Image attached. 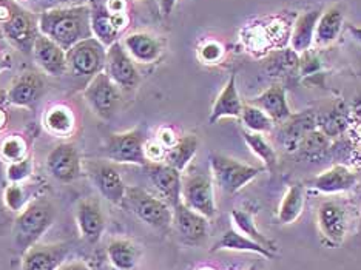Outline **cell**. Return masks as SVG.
Returning a JSON list of instances; mask_svg holds the SVG:
<instances>
[{
  "label": "cell",
  "instance_id": "40",
  "mask_svg": "<svg viewBox=\"0 0 361 270\" xmlns=\"http://www.w3.org/2000/svg\"><path fill=\"white\" fill-rule=\"evenodd\" d=\"M176 4H178V0H159V8H161L162 16L169 18V16L173 13Z\"/></svg>",
  "mask_w": 361,
  "mask_h": 270
},
{
  "label": "cell",
  "instance_id": "32",
  "mask_svg": "<svg viewBox=\"0 0 361 270\" xmlns=\"http://www.w3.org/2000/svg\"><path fill=\"white\" fill-rule=\"evenodd\" d=\"M75 114L63 105H56V107L48 110L44 116L47 132H50L54 136H70L75 130Z\"/></svg>",
  "mask_w": 361,
  "mask_h": 270
},
{
  "label": "cell",
  "instance_id": "4",
  "mask_svg": "<svg viewBox=\"0 0 361 270\" xmlns=\"http://www.w3.org/2000/svg\"><path fill=\"white\" fill-rule=\"evenodd\" d=\"M210 168L213 181L227 195L241 192L261 173V168L221 153H210Z\"/></svg>",
  "mask_w": 361,
  "mask_h": 270
},
{
  "label": "cell",
  "instance_id": "12",
  "mask_svg": "<svg viewBox=\"0 0 361 270\" xmlns=\"http://www.w3.org/2000/svg\"><path fill=\"white\" fill-rule=\"evenodd\" d=\"M104 71L113 80V84L124 92H133L141 82V76H139L133 59L119 40L106 48Z\"/></svg>",
  "mask_w": 361,
  "mask_h": 270
},
{
  "label": "cell",
  "instance_id": "37",
  "mask_svg": "<svg viewBox=\"0 0 361 270\" xmlns=\"http://www.w3.org/2000/svg\"><path fill=\"white\" fill-rule=\"evenodd\" d=\"M4 201L6 204V207L11 211H18V214H20V211L28 206V192L22 184H10L5 189Z\"/></svg>",
  "mask_w": 361,
  "mask_h": 270
},
{
  "label": "cell",
  "instance_id": "38",
  "mask_svg": "<svg viewBox=\"0 0 361 270\" xmlns=\"http://www.w3.org/2000/svg\"><path fill=\"white\" fill-rule=\"evenodd\" d=\"M223 57V47L218 42H207L201 48V59L207 63H215Z\"/></svg>",
  "mask_w": 361,
  "mask_h": 270
},
{
  "label": "cell",
  "instance_id": "27",
  "mask_svg": "<svg viewBox=\"0 0 361 270\" xmlns=\"http://www.w3.org/2000/svg\"><path fill=\"white\" fill-rule=\"evenodd\" d=\"M221 250L257 253V255L266 258V259H272L275 257L274 252H270L269 249L262 247L261 244L252 241L245 235L238 232L236 228H228V231L223 236H221V238L215 244H213V247L210 249L212 253L221 252Z\"/></svg>",
  "mask_w": 361,
  "mask_h": 270
},
{
  "label": "cell",
  "instance_id": "3",
  "mask_svg": "<svg viewBox=\"0 0 361 270\" xmlns=\"http://www.w3.org/2000/svg\"><path fill=\"white\" fill-rule=\"evenodd\" d=\"M124 204L137 219L159 232H169L173 226V209L162 198H158L139 187H127Z\"/></svg>",
  "mask_w": 361,
  "mask_h": 270
},
{
  "label": "cell",
  "instance_id": "9",
  "mask_svg": "<svg viewBox=\"0 0 361 270\" xmlns=\"http://www.w3.org/2000/svg\"><path fill=\"white\" fill-rule=\"evenodd\" d=\"M88 6L93 36L106 48L118 42L121 32L128 25L127 13H111L105 0H90Z\"/></svg>",
  "mask_w": 361,
  "mask_h": 270
},
{
  "label": "cell",
  "instance_id": "16",
  "mask_svg": "<svg viewBox=\"0 0 361 270\" xmlns=\"http://www.w3.org/2000/svg\"><path fill=\"white\" fill-rule=\"evenodd\" d=\"M45 94V80L37 71H23L6 92V102L14 107L36 110Z\"/></svg>",
  "mask_w": 361,
  "mask_h": 270
},
{
  "label": "cell",
  "instance_id": "2",
  "mask_svg": "<svg viewBox=\"0 0 361 270\" xmlns=\"http://www.w3.org/2000/svg\"><path fill=\"white\" fill-rule=\"evenodd\" d=\"M56 219V207L51 201L37 200L23 209L14 224V244L22 252H27L37 244L48 232Z\"/></svg>",
  "mask_w": 361,
  "mask_h": 270
},
{
  "label": "cell",
  "instance_id": "31",
  "mask_svg": "<svg viewBox=\"0 0 361 270\" xmlns=\"http://www.w3.org/2000/svg\"><path fill=\"white\" fill-rule=\"evenodd\" d=\"M231 216H232V223L235 224L238 232L245 235L252 241L261 244L262 247L276 253V244L272 240H269L264 233L259 232L255 219H253V214L243 209H233Z\"/></svg>",
  "mask_w": 361,
  "mask_h": 270
},
{
  "label": "cell",
  "instance_id": "41",
  "mask_svg": "<svg viewBox=\"0 0 361 270\" xmlns=\"http://www.w3.org/2000/svg\"><path fill=\"white\" fill-rule=\"evenodd\" d=\"M50 2L53 6L51 8H63V6H78V5H84L82 2L84 0H47Z\"/></svg>",
  "mask_w": 361,
  "mask_h": 270
},
{
  "label": "cell",
  "instance_id": "21",
  "mask_svg": "<svg viewBox=\"0 0 361 270\" xmlns=\"http://www.w3.org/2000/svg\"><path fill=\"white\" fill-rule=\"evenodd\" d=\"M76 223L82 238L87 243H99L105 231V216L101 202L94 198L79 201L76 207Z\"/></svg>",
  "mask_w": 361,
  "mask_h": 270
},
{
  "label": "cell",
  "instance_id": "39",
  "mask_svg": "<svg viewBox=\"0 0 361 270\" xmlns=\"http://www.w3.org/2000/svg\"><path fill=\"white\" fill-rule=\"evenodd\" d=\"M176 136H175V133L171 132V130H169V128H162L161 130V133H159V144L164 147V149H170L171 145H173L175 142H176Z\"/></svg>",
  "mask_w": 361,
  "mask_h": 270
},
{
  "label": "cell",
  "instance_id": "14",
  "mask_svg": "<svg viewBox=\"0 0 361 270\" xmlns=\"http://www.w3.org/2000/svg\"><path fill=\"white\" fill-rule=\"evenodd\" d=\"M144 170L156 192L159 193V198L166 201L171 209H175L183 201V196H180V192H183V176H180V171L170 167L164 161L147 162Z\"/></svg>",
  "mask_w": 361,
  "mask_h": 270
},
{
  "label": "cell",
  "instance_id": "43",
  "mask_svg": "<svg viewBox=\"0 0 361 270\" xmlns=\"http://www.w3.org/2000/svg\"><path fill=\"white\" fill-rule=\"evenodd\" d=\"M349 32L354 40L361 45V27H355V25H349Z\"/></svg>",
  "mask_w": 361,
  "mask_h": 270
},
{
  "label": "cell",
  "instance_id": "11",
  "mask_svg": "<svg viewBox=\"0 0 361 270\" xmlns=\"http://www.w3.org/2000/svg\"><path fill=\"white\" fill-rule=\"evenodd\" d=\"M0 27L8 42L23 53H32L35 40L39 35V25L35 16L13 4L10 16L0 23Z\"/></svg>",
  "mask_w": 361,
  "mask_h": 270
},
{
  "label": "cell",
  "instance_id": "35",
  "mask_svg": "<svg viewBox=\"0 0 361 270\" xmlns=\"http://www.w3.org/2000/svg\"><path fill=\"white\" fill-rule=\"evenodd\" d=\"M28 149L25 139L20 136H10L0 144V158L8 164L25 158Z\"/></svg>",
  "mask_w": 361,
  "mask_h": 270
},
{
  "label": "cell",
  "instance_id": "5",
  "mask_svg": "<svg viewBox=\"0 0 361 270\" xmlns=\"http://www.w3.org/2000/svg\"><path fill=\"white\" fill-rule=\"evenodd\" d=\"M106 47L94 36L80 40L67 51L68 71L76 78H94L104 71Z\"/></svg>",
  "mask_w": 361,
  "mask_h": 270
},
{
  "label": "cell",
  "instance_id": "10",
  "mask_svg": "<svg viewBox=\"0 0 361 270\" xmlns=\"http://www.w3.org/2000/svg\"><path fill=\"white\" fill-rule=\"evenodd\" d=\"M84 99L96 116L101 119H111L118 111L121 93L113 80L106 76V73L102 71L88 82L84 90Z\"/></svg>",
  "mask_w": 361,
  "mask_h": 270
},
{
  "label": "cell",
  "instance_id": "13",
  "mask_svg": "<svg viewBox=\"0 0 361 270\" xmlns=\"http://www.w3.org/2000/svg\"><path fill=\"white\" fill-rule=\"evenodd\" d=\"M85 171L102 198L111 204H124L127 185L116 167L104 161H90L85 164Z\"/></svg>",
  "mask_w": 361,
  "mask_h": 270
},
{
  "label": "cell",
  "instance_id": "25",
  "mask_svg": "<svg viewBox=\"0 0 361 270\" xmlns=\"http://www.w3.org/2000/svg\"><path fill=\"white\" fill-rule=\"evenodd\" d=\"M127 53L131 59L139 63H153L162 54V44L159 39L149 35V32H133L124 39Z\"/></svg>",
  "mask_w": 361,
  "mask_h": 270
},
{
  "label": "cell",
  "instance_id": "23",
  "mask_svg": "<svg viewBox=\"0 0 361 270\" xmlns=\"http://www.w3.org/2000/svg\"><path fill=\"white\" fill-rule=\"evenodd\" d=\"M243 107H244V104L241 101L240 93H238L236 79H235V76H231V79L227 80V84L218 94L215 104H213L210 116H209V124H212V125L216 124L218 121L224 119V118L240 119Z\"/></svg>",
  "mask_w": 361,
  "mask_h": 270
},
{
  "label": "cell",
  "instance_id": "18",
  "mask_svg": "<svg viewBox=\"0 0 361 270\" xmlns=\"http://www.w3.org/2000/svg\"><path fill=\"white\" fill-rule=\"evenodd\" d=\"M22 270H59L68 258L70 245L57 244H35L23 252Z\"/></svg>",
  "mask_w": 361,
  "mask_h": 270
},
{
  "label": "cell",
  "instance_id": "20",
  "mask_svg": "<svg viewBox=\"0 0 361 270\" xmlns=\"http://www.w3.org/2000/svg\"><path fill=\"white\" fill-rule=\"evenodd\" d=\"M358 176L354 170H350L344 164H335L322 173H318L309 181L312 189L323 195H338L354 189Z\"/></svg>",
  "mask_w": 361,
  "mask_h": 270
},
{
  "label": "cell",
  "instance_id": "42",
  "mask_svg": "<svg viewBox=\"0 0 361 270\" xmlns=\"http://www.w3.org/2000/svg\"><path fill=\"white\" fill-rule=\"evenodd\" d=\"M59 270H92L82 261H73V263H65Z\"/></svg>",
  "mask_w": 361,
  "mask_h": 270
},
{
  "label": "cell",
  "instance_id": "22",
  "mask_svg": "<svg viewBox=\"0 0 361 270\" xmlns=\"http://www.w3.org/2000/svg\"><path fill=\"white\" fill-rule=\"evenodd\" d=\"M255 107L261 109L267 116L274 121V124H286L292 118V110L287 102L286 90L281 85L269 87L249 102Z\"/></svg>",
  "mask_w": 361,
  "mask_h": 270
},
{
  "label": "cell",
  "instance_id": "15",
  "mask_svg": "<svg viewBox=\"0 0 361 270\" xmlns=\"http://www.w3.org/2000/svg\"><path fill=\"white\" fill-rule=\"evenodd\" d=\"M47 170L56 181L68 184L82 175V159L75 144L56 145L47 157Z\"/></svg>",
  "mask_w": 361,
  "mask_h": 270
},
{
  "label": "cell",
  "instance_id": "28",
  "mask_svg": "<svg viewBox=\"0 0 361 270\" xmlns=\"http://www.w3.org/2000/svg\"><path fill=\"white\" fill-rule=\"evenodd\" d=\"M306 206V185L301 183L290 184L286 190L283 200L278 207V223L280 224H293L297 221Z\"/></svg>",
  "mask_w": 361,
  "mask_h": 270
},
{
  "label": "cell",
  "instance_id": "30",
  "mask_svg": "<svg viewBox=\"0 0 361 270\" xmlns=\"http://www.w3.org/2000/svg\"><path fill=\"white\" fill-rule=\"evenodd\" d=\"M106 257L116 270H133L139 263L141 252L128 240H113L106 247Z\"/></svg>",
  "mask_w": 361,
  "mask_h": 270
},
{
  "label": "cell",
  "instance_id": "1",
  "mask_svg": "<svg viewBox=\"0 0 361 270\" xmlns=\"http://www.w3.org/2000/svg\"><path fill=\"white\" fill-rule=\"evenodd\" d=\"M37 25L40 35L50 37L65 51L93 36L88 5L50 8L39 14Z\"/></svg>",
  "mask_w": 361,
  "mask_h": 270
},
{
  "label": "cell",
  "instance_id": "45",
  "mask_svg": "<svg viewBox=\"0 0 361 270\" xmlns=\"http://www.w3.org/2000/svg\"><path fill=\"white\" fill-rule=\"evenodd\" d=\"M6 102V92H0V105Z\"/></svg>",
  "mask_w": 361,
  "mask_h": 270
},
{
  "label": "cell",
  "instance_id": "34",
  "mask_svg": "<svg viewBox=\"0 0 361 270\" xmlns=\"http://www.w3.org/2000/svg\"><path fill=\"white\" fill-rule=\"evenodd\" d=\"M240 121L244 130H247V132H252V133H261V135L270 133L275 125L274 121L270 119L264 111L249 102L244 104Z\"/></svg>",
  "mask_w": 361,
  "mask_h": 270
},
{
  "label": "cell",
  "instance_id": "44",
  "mask_svg": "<svg viewBox=\"0 0 361 270\" xmlns=\"http://www.w3.org/2000/svg\"><path fill=\"white\" fill-rule=\"evenodd\" d=\"M8 124V113L5 111V109L0 105V130H4Z\"/></svg>",
  "mask_w": 361,
  "mask_h": 270
},
{
  "label": "cell",
  "instance_id": "24",
  "mask_svg": "<svg viewBox=\"0 0 361 270\" xmlns=\"http://www.w3.org/2000/svg\"><path fill=\"white\" fill-rule=\"evenodd\" d=\"M344 25V14L340 5H332L322 13L317 23L314 47L327 48L340 37Z\"/></svg>",
  "mask_w": 361,
  "mask_h": 270
},
{
  "label": "cell",
  "instance_id": "26",
  "mask_svg": "<svg viewBox=\"0 0 361 270\" xmlns=\"http://www.w3.org/2000/svg\"><path fill=\"white\" fill-rule=\"evenodd\" d=\"M322 13L319 10H310L298 16L290 35V48L295 53H307L314 47L317 23Z\"/></svg>",
  "mask_w": 361,
  "mask_h": 270
},
{
  "label": "cell",
  "instance_id": "17",
  "mask_svg": "<svg viewBox=\"0 0 361 270\" xmlns=\"http://www.w3.org/2000/svg\"><path fill=\"white\" fill-rule=\"evenodd\" d=\"M173 227L185 245L198 247L207 240L209 219L187 207L183 201L173 209Z\"/></svg>",
  "mask_w": 361,
  "mask_h": 270
},
{
  "label": "cell",
  "instance_id": "8",
  "mask_svg": "<svg viewBox=\"0 0 361 270\" xmlns=\"http://www.w3.org/2000/svg\"><path fill=\"white\" fill-rule=\"evenodd\" d=\"M183 202L207 219L215 218L216 202L213 178L207 173H190L183 178Z\"/></svg>",
  "mask_w": 361,
  "mask_h": 270
},
{
  "label": "cell",
  "instance_id": "46",
  "mask_svg": "<svg viewBox=\"0 0 361 270\" xmlns=\"http://www.w3.org/2000/svg\"><path fill=\"white\" fill-rule=\"evenodd\" d=\"M201 270H212V269H201Z\"/></svg>",
  "mask_w": 361,
  "mask_h": 270
},
{
  "label": "cell",
  "instance_id": "19",
  "mask_svg": "<svg viewBox=\"0 0 361 270\" xmlns=\"http://www.w3.org/2000/svg\"><path fill=\"white\" fill-rule=\"evenodd\" d=\"M32 56L36 63L44 73L51 78L63 76L68 71L67 65V51L57 45L50 37L44 35H37L32 47Z\"/></svg>",
  "mask_w": 361,
  "mask_h": 270
},
{
  "label": "cell",
  "instance_id": "29",
  "mask_svg": "<svg viewBox=\"0 0 361 270\" xmlns=\"http://www.w3.org/2000/svg\"><path fill=\"white\" fill-rule=\"evenodd\" d=\"M198 149H200V137L193 133L184 135L178 137L176 142L171 145L170 149L166 150V154H164V162L183 173V171L188 167V164H190L192 159L195 158Z\"/></svg>",
  "mask_w": 361,
  "mask_h": 270
},
{
  "label": "cell",
  "instance_id": "7",
  "mask_svg": "<svg viewBox=\"0 0 361 270\" xmlns=\"http://www.w3.org/2000/svg\"><path fill=\"white\" fill-rule=\"evenodd\" d=\"M317 224L327 244L340 245L346 240L350 228L349 211L340 201H323L317 209Z\"/></svg>",
  "mask_w": 361,
  "mask_h": 270
},
{
  "label": "cell",
  "instance_id": "36",
  "mask_svg": "<svg viewBox=\"0 0 361 270\" xmlns=\"http://www.w3.org/2000/svg\"><path fill=\"white\" fill-rule=\"evenodd\" d=\"M32 158L27 154L25 158H22L16 162L8 164L6 167V179L10 184H22L23 181L32 175Z\"/></svg>",
  "mask_w": 361,
  "mask_h": 270
},
{
  "label": "cell",
  "instance_id": "6",
  "mask_svg": "<svg viewBox=\"0 0 361 270\" xmlns=\"http://www.w3.org/2000/svg\"><path fill=\"white\" fill-rule=\"evenodd\" d=\"M104 157L118 164L144 167L149 159L145 154V137L141 128L110 135L104 145Z\"/></svg>",
  "mask_w": 361,
  "mask_h": 270
},
{
  "label": "cell",
  "instance_id": "33",
  "mask_svg": "<svg viewBox=\"0 0 361 270\" xmlns=\"http://www.w3.org/2000/svg\"><path fill=\"white\" fill-rule=\"evenodd\" d=\"M241 135L245 145L249 147V150L255 154L262 164H264V167L269 171H274L278 164V154L274 147L267 142L264 135L252 133V132H247V130H243Z\"/></svg>",
  "mask_w": 361,
  "mask_h": 270
}]
</instances>
